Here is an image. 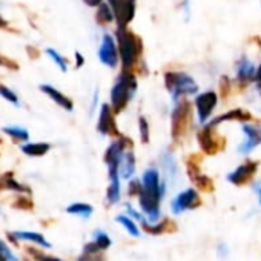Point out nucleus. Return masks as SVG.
Masks as SVG:
<instances>
[{
	"label": "nucleus",
	"mask_w": 261,
	"mask_h": 261,
	"mask_svg": "<svg viewBox=\"0 0 261 261\" xmlns=\"http://www.w3.org/2000/svg\"><path fill=\"white\" fill-rule=\"evenodd\" d=\"M217 103H218V97L214 91H206L195 97V108L200 123H206L211 118Z\"/></svg>",
	"instance_id": "obj_7"
},
{
	"label": "nucleus",
	"mask_w": 261,
	"mask_h": 261,
	"mask_svg": "<svg viewBox=\"0 0 261 261\" xmlns=\"http://www.w3.org/2000/svg\"><path fill=\"white\" fill-rule=\"evenodd\" d=\"M142 185H143V188H142V192L139 195L140 206L151 221H157L160 217L159 204H160V200L163 198V194H165V186L160 183L159 171L154 168L148 169L143 174Z\"/></svg>",
	"instance_id": "obj_1"
},
{
	"label": "nucleus",
	"mask_w": 261,
	"mask_h": 261,
	"mask_svg": "<svg viewBox=\"0 0 261 261\" xmlns=\"http://www.w3.org/2000/svg\"><path fill=\"white\" fill-rule=\"evenodd\" d=\"M0 95H2L5 100H8V101H11L13 105H16V106H19V98H17V95L10 89V88H7V86H2L0 85Z\"/></svg>",
	"instance_id": "obj_33"
},
{
	"label": "nucleus",
	"mask_w": 261,
	"mask_h": 261,
	"mask_svg": "<svg viewBox=\"0 0 261 261\" xmlns=\"http://www.w3.org/2000/svg\"><path fill=\"white\" fill-rule=\"evenodd\" d=\"M136 4L137 0H118L117 7L114 8L115 20L118 27H127L136 16Z\"/></svg>",
	"instance_id": "obj_12"
},
{
	"label": "nucleus",
	"mask_w": 261,
	"mask_h": 261,
	"mask_svg": "<svg viewBox=\"0 0 261 261\" xmlns=\"http://www.w3.org/2000/svg\"><path fill=\"white\" fill-rule=\"evenodd\" d=\"M4 133L10 137H13L14 140H28L30 139V134L28 130L23 129V127H19V126H8V127H4Z\"/></svg>",
	"instance_id": "obj_25"
},
{
	"label": "nucleus",
	"mask_w": 261,
	"mask_h": 261,
	"mask_svg": "<svg viewBox=\"0 0 261 261\" xmlns=\"http://www.w3.org/2000/svg\"><path fill=\"white\" fill-rule=\"evenodd\" d=\"M194 183L198 186L200 191H204V192H211L214 189V183L209 177L203 175V174H197L195 177H192Z\"/></svg>",
	"instance_id": "obj_28"
},
{
	"label": "nucleus",
	"mask_w": 261,
	"mask_h": 261,
	"mask_svg": "<svg viewBox=\"0 0 261 261\" xmlns=\"http://www.w3.org/2000/svg\"><path fill=\"white\" fill-rule=\"evenodd\" d=\"M198 143H200V148L206 152V154H217L218 151H221L224 148V140L223 137L217 136L215 134V127H211L207 124H204L201 127V130L198 133V137H197Z\"/></svg>",
	"instance_id": "obj_6"
},
{
	"label": "nucleus",
	"mask_w": 261,
	"mask_h": 261,
	"mask_svg": "<svg viewBox=\"0 0 261 261\" xmlns=\"http://www.w3.org/2000/svg\"><path fill=\"white\" fill-rule=\"evenodd\" d=\"M30 253H31V256L36 259V261H62V259H59V258H54V256H48V255H45V253H42V252H39V250H36V249H33V247H28L27 249Z\"/></svg>",
	"instance_id": "obj_34"
},
{
	"label": "nucleus",
	"mask_w": 261,
	"mask_h": 261,
	"mask_svg": "<svg viewBox=\"0 0 261 261\" xmlns=\"http://www.w3.org/2000/svg\"><path fill=\"white\" fill-rule=\"evenodd\" d=\"M77 261H105V255L101 253V249L95 243H89L85 246L83 253Z\"/></svg>",
	"instance_id": "obj_19"
},
{
	"label": "nucleus",
	"mask_w": 261,
	"mask_h": 261,
	"mask_svg": "<svg viewBox=\"0 0 261 261\" xmlns=\"http://www.w3.org/2000/svg\"><path fill=\"white\" fill-rule=\"evenodd\" d=\"M200 206V197L197 194L195 189H186L181 194H178L175 197V200L172 201V212L174 214H180L186 209H194Z\"/></svg>",
	"instance_id": "obj_11"
},
{
	"label": "nucleus",
	"mask_w": 261,
	"mask_h": 261,
	"mask_svg": "<svg viewBox=\"0 0 261 261\" xmlns=\"http://www.w3.org/2000/svg\"><path fill=\"white\" fill-rule=\"evenodd\" d=\"M241 121V123H246V121H249L250 120V114L247 112V111H243V109H232V111H229V112H226V114H223V115H218V117H215L214 120H211L209 123H206L207 126H211V127H215V126H218L220 123H224V121Z\"/></svg>",
	"instance_id": "obj_15"
},
{
	"label": "nucleus",
	"mask_w": 261,
	"mask_h": 261,
	"mask_svg": "<svg viewBox=\"0 0 261 261\" xmlns=\"http://www.w3.org/2000/svg\"><path fill=\"white\" fill-rule=\"evenodd\" d=\"M162 163H163V166H165V169H166V172H168V177H169V178H174V177L177 175V166H175L174 157H172L169 152H165V154L162 155Z\"/></svg>",
	"instance_id": "obj_27"
},
{
	"label": "nucleus",
	"mask_w": 261,
	"mask_h": 261,
	"mask_svg": "<svg viewBox=\"0 0 261 261\" xmlns=\"http://www.w3.org/2000/svg\"><path fill=\"white\" fill-rule=\"evenodd\" d=\"M255 191H256V194H258V201H259V204H261V183H258V185L255 186Z\"/></svg>",
	"instance_id": "obj_42"
},
{
	"label": "nucleus",
	"mask_w": 261,
	"mask_h": 261,
	"mask_svg": "<svg viewBox=\"0 0 261 261\" xmlns=\"http://www.w3.org/2000/svg\"><path fill=\"white\" fill-rule=\"evenodd\" d=\"M142 188H143L142 181L133 180V181H130V185H129V189H127V191H129V195H140Z\"/></svg>",
	"instance_id": "obj_35"
},
{
	"label": "nucleus",
	"mask_w": 261,
	"mask_h": 261,
	"mask_svg": "<svg viewBox=\"0 0 261 261\" xmlns=\"http://www.w3.org/2000/svg\"><path fill=\"white\" fill-rule=\"evenodd\" d=\"M253 80L256 82V85H261V65L256 68V72H255V79Z\"/></svg>",
	"instance_id": "obj_40"
},
{
	"label": "nucleus",
	"mask_w": 261,
	"mask_h": 261,
	"mask_svg": "<svg viewBox=\"0 0 261 261\" xmlns=\"http://www.w3.org/2000/svg\"><path fill=\"white\" fill-rule=\"evenodd\" d=\"M143 226H145V230L148 232V233H154V235H159V233H165V232H172V230H175V223L174 221H171V220H163L160 224H155V226H152V224H148L146 221H143Z\"/></svg>",
	"instance_id": "obj_21"
},
{
	"label": "nucleus",
	"mask_w": 261,
	"mask_h": 261,
	"mask_svg": "<svg viewBox=\"0 0 261 261\" xmlns=\"http://www.w3.org/2000/svg\"><path fill=\"white\" fill-rule=\"evenodd\" d=\"M120 175L118 169H109V189H108V201L111 204L117 203L120 200Z\"/></svg>",
	"instance_id": "obj_18"
},
{
	"label": "nucleus",
	"mask_w": 261,
	"mask_h": 261,
	"mask_svg": "<svg viewBox=\"0 0 261 261\" xmlns=\"http://www.w3.org/2000/svg\"><path fill=\"white\" fill-rule=\"evenodd\" d=\"M137 77L133 74V72H129V71H123L112 89H111V106L114 109L115 114H118L121 109L126 108V105L130 101V98L134 97V94L137 92Z\"/></svg>",
	"instance_id": "obj_3"
},
{
	"label": "nucleus",
	"mask_w": 261,
	"mask_h": 261,
	"mask_svg": "<svg viewBox=\"0 0 261 261\" xmlns=\"http://www.w3.org/2000/svg\"><path fill=\"white\" fill-rule=\"evenodd\" d=\"M165 85L172 97V101H180L181 97L194 95L198 92L197 82L185 72H166L165 74Z\"/></svg>",
	"instance_id": "obj_4"
},
{
	"label": "nucleus",
	"mask_w": 261,
	"mask_h": 261,
	"mask_svg": "<svg viewBox=\"0 0 261 261\" xmlns=\"http://www.w3.org/2000/svg\"><path fill=\"white\" fill-rule=\"evenodd\" d=\"M115 20V13H114V8L109 5V4H100L97 7V22L98 23H112Z\"/></svg>",
	"instance_id": "obj_20"
},
{
	"label": "nucleus",
	"mask_w": 261,
	"mask_h": 261,
	"mask_svg": "<svg viewBox=\"0 0 261 261\" xmlns=\"http://www.w3.org/2000/svg\"><path fill=\"white\" fill-rule=\"evenodd\" d=\"M68 214H74V215H80L83 218H88L92 214V207L86 203H74L66 209Z\"/></svg>",
	"instance_id": "obj_24"
},
{
	"label": "nucleus",
	"mask_w": 261,
	"mask_h": 261,
	"mask_svg": "<svg viewBox=\"0 0 261 261\" xmlns=\"http://www.w3.org/2000/svg\"><path fill=\"white\" fill-rule=\"evenodd\" d=\"M255 72H256V68L252 65V62L249 59H241L238 62V66H237V80L240 83H249L250 80L255 79Z\"/></svg>",
	"instance_id": "obj_16"
},
{
	"label": "nucleus",
	"mask_w": 261,
	"mask_h": 261,
	"mask_svg": "<svg viewBox=\"0 0 261 261\" xmlns=\"http://www.w3.org/2000/svg\"><path fill=\"white\" fill-rule=\"evenodd\" d=\"M241 129L244 133V142L240 145L238 151H240V154H249L258 145H261V123L250 124V123L246 121L241 126Z\"/></svg>",
	"instance_id": "obj_10"
},
{
	"label": "nucleus",
	"mask_w": 261,
	"mask_h": 261,
	"mask_svg": "<svg viewBox=\"0 0 261 261\" xmlns=\"http://www.w3.org/2000/svg\"><path fill=\"white\" fill-rule=\"evenodd\" d=\"M97 130L103 136H112V137H120V133L115 124L114 118V109L111 105L105 103L100 108V115H98V123H97Z\"/></svg>",
	"instance_id": "obj_9"
},
{
	"label": "nucleus",
	"mask_w": 261,
	"mask_h": 261,
	"mask_svg": "<svg viewBox=\"0 0 261 261\" xmlns=\"http://www.w3.org/2000/svg\"><path fill=\"white\" fill-rule=\"evenodd\" d=\"M115 220H117V223L123 224V226L126 227V230H127L130 235H133V237H139V229H137V226H136L133 221H130L127 217H124V215H118Z\"/></svg>",
	"instance_id": "obj_29"
},
{
	"label": "nucleus",
	"mask_w": 261,
	"mask_h": 261,
	"mask_svg": "<svg viewBox=\"0 0 261 261\" xmlns=\"http://www.w3.org/2000/svg\"><path fill=\"white\" fill-rule=\"evenodd\" d=\"M2 183L5 185V188L13 189V191H17V192H31L30 188H27V186L17 183V181L14 180V177H13L11 172H10V174H5V175L2 177Z\"/></svg>",
	"instance_id": "obj_26"
},
{
	"label": "nucleus",
	"mask_w": 261,
	"mask_h": 261,
	"mask_svg": "<svg viewBox=\"0 0 261 261\" xmlns=\"http://www.w3.org/2000/svg\"><path fill=\"white\" fill-rule=\"evenodd\" d=\"M117 2H118V0H108V4H109L112 8H115V7H117Z\"/></svg>",
	"instance_id": "obj_43"
},
{
	"label": "nucleus",
	"mask_w": 261,
	"mask_h": 261,
	"mask_svg": "<svg viewBox=\"0 0 261 261\" xmlns=\"http://www.w3.org/2000/svg\"><path fill=\"white\" fill-rule=\"evenodd\" d=\"M258 169V163L255 162H246L243 165H240L235 171H232L227 175V181L235 185V186H241L244 183H247L256 172Z\"/></svg>",
	"instance_id": "obj_13"
},
{
	"label": "nucleus",
	"mask_w": 261,
	"mask_h": 261,
	"mask_svg": "<svg viewBox=\"0 0 261 261\" xmlns=\"http://www.w3.org/2000/svg\"><path fill=\"white\" fill-rule=\"evenodd\" d=\"M46 54L51 57V60H53V62H54V63L62 69V71H63V72H66V71H68V63H66V60H65V59H63V57H62L56 49H51V48H49V49H46Z\"/></svg>",
	"instance_id": "obj_30"
},
{
	"label": "nucleus",
	"mask_w": 261,
	"mask_h": 261,
	"mask_svg": "<svg viewBox=\"0 0 261 261\" xmlns=\"http://www.w3.org/2000/svg\"><path fill=\"white\" fill-rule=\"evenodd\" d=\"M4 27H7V22L2 17H0V28H4Z\"/></svg>",
	"instance_id": "obj_44"
},
{
	"label": "nucleus",
	"mask_w": 261,
	"mask_h": 261,
	"mask_svg": "<svg viewBox=\"0 0 261 261\" xmlns=\"http://www.w3.org/2000/svg\"><path fill=\"white\" fill-rule=\"evenodd\" d=\"M75 59H77V66L80 68V66L83 65V62H85V60H83V57H82L79 53H75Z\"/></svg>",
	"instance_id": "obj_41"
},
{
	"label": "nucleus",
	"mask_w": 261,
	"mask_h": 261,
	"mask_svg": "<svg viewBox=\"0 0 261 261\" xmlns=\"http://www.w3.org/2000/svg\"><path fill=\"white\" fill-rule=\"evenodd\" d=\"M115 37H117L118 54H120L123 68L126 71H129L137 63V60L140 57L142 42L133 31H129L126 27H118L117 33H115Z\"/></svg>",
	"instance_id": "obj_2"
},
{
	"label": "nucleus",
	"mask_w": 261,
	"mask_h": 261,
	"mask_svg": "<svg viewBox=\"0 0 261 261\" xmlns=\"http://www.w3.org/2000/svg\"><path fill=\"white\" fill-rule=\"evenodd\" d=\"M139 129H140V137H142V142L143 143H148L149 142V123L145 117H140L139 118Z\"/></svg>",
	"instance_id": "obj_31"
},
{
	"label": "nucleus",
	"mask_w": 261,
	"mask_h": 261,
	"mask_svg": "<svg viewBox=\"0 0 261 261\" xmlns=\"http://www.w3.org/2000/svg\"><path fill=\"white\" fill-rule=\"evenodd\" d=\"M118 45L115 43V39L111 34H105L101 39V45L98 48V59L103 65L109 68H115L118 63Z\"/></svg>",
	"instance_id": "obj_8"
},
{
	"label": "nucleus",
	"mask_w": 261,
	"mask_h": 261,
	"mask_svg": "<svg viewBox=\"0 0 261 261\" xmlns=\"http://www.w3.org/2000/svg\"><path fill=\"white\" fill-rule=\"evenodd\" d=\"M40 89L46 94V95H49L51 97V100H54L59 106H62L63 109H66V111H72L74 109V105H72V101L65 95V94H62L60 91H57L54 86H49V85H42L40 86Z\"/></svg>",
	"instance_id": "obj_17"
},
{
	"label": "nucleus",
	"mask_w": 261,
	"mask_h": 261,
	"mask_svg": "<svg viewBox=\"0 0 261 261\" xmlns=\"http://www.w3.org/2000/svg\"><path fill=\"white\" fill-rule=\"evenodd\" d=\"M0 66L13 68V69H16V68H17V65H13V62H10L8 59H5V57H2V56H0Z\"/></svg>",
	"instance_id": "obj_38"
},
{
	"label": "nucleus",
	"mask_w": 261,
	"mask_h": 261,
	"mask_svg": "<svg viewBox=\"0 0 261 261\" xmlns=\"http://www.w3.org/2000/svg\"><path fill=\"white\" fill-rule=\"evenodd\" d=\"M83 2H85L88 7H95V8H97V7L103 2V0H83Z\"/></svg>",
	"instance_id": "obj_39"
},
{
	"label": "nucleus",
	"mask_w": 261,
	"mask_h": 261,
	"mask_svg": "<svg viewBox=\"0 0 261 261\" xmlns=\"http://www.w3.org/2000/svg\"><path fill=\"white\" fill-rule=\"evenodd\" d=\"M16 240H27V241H33V243H37L43 247H51V244L45 240L43 235L40 233H36V232H14L11 233Z\"/></svg>",
	"instance_id": "obj_23"
},
{
	"label": "nucleus",
	"mask_w": 261,
	"mask_h": 261,
	"mask_svg": "<svg viewBox=\"0 0 261 261\" xmlns=\"http://www.w3.org/2000/svg\"><path fill=\"white\" fill-rule=\"evenodd\" d=\"M20 149L23 154L30 157H42L51 149V146L48 143H30V145H23Z\"/></svg>",
	"instance_id": "obj_22"
},
{
	"label": "nucleus",
	"mask_w": 261,
	"mask_h": 261,
	"mask_svg": "<svg viewBox=\"0 0 261 261\" xmlns=\"http://www.w3.org/2000/svg\"><path fill=\"white\" fill-rule=\"evenodd\" d=\"M0 253H4L10 261H17V258L11 253V250L8 249V246H7L2 240H0Z\"/></svg>",
	"instance_id": "obj_37"
},
{
	"label": "nucleus",
	"mask_w": 261,
	"mask_h": 261,
	"mask_svg": "<svg viewBox=\"0 0 261 261\" xmlns=\"http://www.w3.org/2000/svg\"><path fill=\"white\" fill-rule=\"evenodd\" d=\"M33 201L30 200V198H23V197H20L16 203H14V207H17V209H33Z\"/></svg>",
	"instance_id": "obj_36"
},
{
	"label": "nucleus",
	"mask_w": 261,
	"mask_h": 261,
	"mask_svg": "<svg viewBox=\"0 0 261 261\" xmlns=\"http://www.w3.org/2000/svg\"><path fill=\"white\" fill-rule=\"evenodd\" d=\"M191 123V105L188 101H177L172 111V139H181Z\"/></svg>",
	"instance_id": "obj_5"
},
{
	"label": "nucleus",
	"mask_w": 261,
	"mask_h": 261,
	"mask_svg": "<svg viewBox=\"0 0 261 261\" xmlns=\"http://www.w3.org/2000/svg\"><path fill=\"white\" fill-rule=\"evenodd\" d=\"M136 172V155L130 149L123 151L118 160V175L124 180L130 178Z\"/></svg>",
	"instance_id": "obj_14"
},
{
	"label": "nucleus",
	"mask_w": 261,
	"mask_h": 261,
	"mask_svg": "<svg viewBox=\"0 0 261 261\" xmlns=\"http://www.w3.org/2000/svg\"><path fill=\"white\" fill-rule=\"evenodd\" d=\"M94 243H95L101 250H105V249H108V247L111 246L109 237H108L106 233H103V232H95V233H94Z\"/></svg>",
	"instance_id": "obj_32"
}]
</instances>
